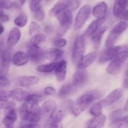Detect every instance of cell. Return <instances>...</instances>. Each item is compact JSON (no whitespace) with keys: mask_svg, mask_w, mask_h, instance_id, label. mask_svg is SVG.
Instances as JSON below:
<instances>
[{"mask_svg":"<svg viewBox=\"0 0 128 128\" xmlns=\"http://www.w3.org/2000/svg\"><path fill=\"white\" fill-rule=\"evenodd\" d=\"M101 94L98 90H94L86 92L77 99L71 109V113L74 116L77 117L90 106L101 97Z\"/></svg>","mask_w":128,"mask_h":128,"instance_id":"6da1fadb","label":"cell"},{"mask_svg":"<svg viewBox=\"0 0 128 128\" xmlns=\"http://www.w3.org/2000/svg\"><path fill=\"white\" fill-rule=\"evenodd\" d=\"M20 115L24 121L37 123L41 119L42 112L38 103L24 101L20 109Z\"/></svg>","mask_w":128,"mask_h":128,"instance_id":"7a4b0ae2","label":"cell"},{"mask_svg":"<svg viewBox=\"0 0 128 128\" xmlns=\"http://www.w3.org/2000/svg\"><path fill=\"white\" fill-rule=\"evenodd\" d=\"M128 58V50H120L118 55L111 60L108 66L106 71L110 76H117L121 72L124 64Z\"/></svg>","mask_w":128,"mask_h":128,"instance_id":"3957f363","label":"cell"},{"mask_svg":"<svg viewBox=\"0 0 128 128\" xmlns=\"http://www.w3.org/2000/svg\"><path fill=\"white\" fill-rule=\"evenodd\" d=\"M56 19L60 23V26L57 31V35L60 37L64 36L72 24V11L68 8L56 16Z\"/></svg>","mask_w":128,"mask_h":128,"instance_id":"277c9868","label":"cell"},{"mask_svg":"<svg viewBox=\"0 0 128 128\" xmlns=\"http://www.w3.org/2000/svg\"><path fill=\"white\" fill-rule=\"evenodd\" d=\"M74 102L72 99H66L61 102L50 117L51 122H61L71 110Z\"/></svg>","mask_w":128,"mask_h":128,"instance_id":"5b68a950","label":"cell"},{"mask_svg":"<svg viewBox=\"0 0 128 128\" xmlns=\"http://www.w3.org/2000/svg\"><path fill=\"white\" fill-rule=\"evenodd\" d=\"M86 35H78L74 42L72 54V62L77 66L78 63L84 56L86 49Z\"/></svg>","mask_w":128,"mask_h":128,"instance_id":"8992f818","label":"cell"},{"mask_svg":"<svg viewBox=\"0 0 128 128\" xmlns=\"http://www.w3.org/2000/svg\"><path fill=\"white\" fill-rule=\"evenodd\" d=\"M91 13V6L89 4H85L80 8L76 16L74 28L76 31L80 30L87 20Z\"/></svg>","mask_w":128,"mask_h":128,"instance_id":"52a82bcc","label":"cell"},{"mask_svg":"<svg viewBox=\"0 0 128 128\" xmlns=\"http://www.w3.org/2000/svg\"><path fill=\"white\" fill-rule=\"evenodd\" d=\"M12 60V52L10 48L3 49L0 54V75L6 76L9 72Z\"/></svg>","mask_w":128,"mask_h":128,"instance_id":"ba28073f","label":"cell"},{"mask_svg":"<svg viewBox=\"0 0 128 128\" xmlns=\"http://www.w3.org/2000/svg\"><path fill=\"white\" fill-rule=\"evenodd\" d=\"M27 54L29 60L34 64H39L45 58V51L40 46H28Z\"/></svg>","mask_w":128,"mask_h":128,"instance_id":"9c48e42d","label":"cell"},{"mask_svg":"<svg viewBox=\"0 0 128 128\" xmlns=\"http://www.w3.org/2000/svg\"><path fill=\"white\" fill-rule=\"evenodd\" d=\"M124 93V90L122 88H116L110 92L108 96L100 100V102L101 103L103 108H106V107L110 106L112 105L113 104L118 101L119 99L122 97L123 94Z\"/></svg>","mask_w":128,"mask_h":128,"instance_id":"30bf717a","label":"cell"},{"mask_svg":"<svg viewBox=\"0 0 128 128\" xmlns=\"http://www.w3.org/2000/svg\"><path fill=\"white\" fill-rule=\"evenodd\" d=\"M122 47L120 46H113L112 47L107 48L100 54L99 62L100 64H104L111 61L118 55Z\"/></svg>","mask_w":128,"mask_h":128,"instance_id":"8fae6325","label":"cell"},{"mask_svg":"<svg viewBox=\"0 0 128 128\" xmlns=\"http://www.w3.org/2000/svg\"><path fill=\"white\" fill-rule=\"evenodd\" d=\"M4 117L2 122L6 128H10L14 124L17 120V114L14 107H10L4 109Z\"/></svg>","mask_w":128,"mask_h":128,"instance_id":"7c38bea8","label":"cell"},{"mask_svg":"<svg viewBox=\"0 0 128 128\" xmlns=\"http://www.w3.org/2000/svg\"><path fill=\"white\" fill-rule=\"evenodd\" d=\"M39 77L32 76H20L16 79L15 83L17 86L24 87H29L37 84L39 82Z\"/></svg>","mask_w":128,"mask_h":128,"instance_id":"4fadbf2b","label":"cell"},{"mask_svg":"<svg viewBox=\"0 0 128 128\" xmlns=\"http://www.w3.org/2000/svg\"><path fill=\"white\" fill-rule=\"evenodd\" d=\"M97 56H98V52L96 51L91 52L84 55L76 67L78 69H86L96 60Z\"/></svg>","mask_w":128,"mask_h":128,"instance_id":"5bb4252c","label":"cell"},{"mask_svg":"<svg viewBox=\"0 0 128 128\" xmlns=\"http://www.w3.org/2000/svg\"><path fill=\"white\" fill-rule=\"evenodd\" d=\"M88 77L87 71L85 69L77 68L72 77V85L75 87L82 86L86 82Z\"/></svg>","mask_w":128,"mask_h":128,"instance_id":"9a60e30c","label":"cell"},{"mask_svg":"<svg viewBox=\"0 0 128 128\" xmlns=\"http://www.w3.org/2000/svg\"><path fill=\"white\" fill-rule=\"evenodd\" d=\"M22 36V33L20 29L17 27H14L10 31L7 37V46L10 48L15 46L20 41Z\"/></svg>","mask_w":128,"mask_h":128,"instance_id":"2e32d148","label":"cell"},{"mask_svg":"<svg viewBox=\"0 0 128 128\" xmlns=\"http://www.w3.org/2000/svg\"><path fill=\"white\" fill-rule=\"evenodd\" d=\"M71 2L72 0H59L50 10V14L52 16H56L60 13L69 8Z\"/></svg>","mask_w":128,"mask_h":128,"instance_id":"e0dca14e","label":"cell"},{"mask_svg":"<svg viewBox=\"0 0 128 128\" xmlns=\"http://www.w3.org/2000/svg\"><path fill=\"white\" fill-rule=\"evenodd\" d=\"M106 17L107 15H106L102 18H96V20L92 21L87 26L86 32H85V35L87 36H92L96 31L99 29L100 27H102V25L106 20Z\"/></svg>","mask_w":128,"mask_h":128,"instance_id":"ac0fdd59","label":"cell"},{"mask_svg":"<svg viewBox=\"0 0 128 128\" xmlns=\"http://www.w3.org/2000/svg\"><path fill=\"white\" fill-rule=\"evenodd\" d=\"M67 62L62 60L58 62L57 66L55 70V74L58 82H62L66 79L67 76Z\"/></svg>","mask_w":128,"mask_h":128,"instance_id":"d6986e66","label":"cell"},{"mask_svg":"<svg viewBox=\"0 0 128 128\" xmlns=\"http://www.w3.org/2000/svg\"><path fill=\"white\" fill-rule=\"evenodd\" d=\"M65 52L61 48H50L45 51V58L53 62L62 59L64 56Z\"/></svg>","mask_w":128,"mask_h":128,"instance_id":"ffe728a7","label":"cell"},{"mask_svg":"<svg viewBox=\"0 0 128 128\" xmlns=\"http://www.w3.org/2000/svg\"><path fill=\"white\" fill-rule=\"evenodd\" d=\"M29 60L27 53L24 52L19 51L16 52L12 58V62L15 66L22 67L25 66Z\"/></svg>","mask_w":128,"mask_h":128,"instance_id":"44dd1931","label":"cell"},{"mask_svg":"<svg viewBox=\"0 0 128 128\" xmlns=\"http://www.w3.org/2000/svg\"><path fill=\"white\" fill-rule=\"evenodd\" d=\"M108 26H102L99 29L95 32L94 34L91 36V40L94 44V46L96 49H98L101 44L102 40L104 34L108 30Z\"/></svg>","mask_w":128,"mask_h":128,"instance_id":"7402d4cb","label":"cell"},{"mask_svg":"<svg viewBox=\"0 0 128 128\" xmlns=\"http://www.w3.org/2000/svg\"><path fill=\"white\" fill-rule=\"evenodd\" d=\"M30 93L21 88H15L10 90V99L16 102L24 101Z\"/></svg>","mask_w":128,"mask_h":128,"instance_id":"603a6c76","label":"cell"},{"mask_svg":"<svg viewBox=\"0 0 128 128\" xmlns=\"http://www.w3.org/2000/svg\"><path fill=\"white\" fill-rule=\"evenodd\" d=\"M56 106H57L55 100L53 99H48L44 102V103L42 106V112L44 115L49 116L50 118L51 116L56 109Z\"/></svg>","mask_w":128,"mask_h":128,"instance_id":"cb8c5ba5","label":"cell"},{"mask_svg":"<svg viewBox=\"0 0 128 128\" xmlns=\"http://www.w3.org/2000/svg\"><path fill=\"white\" fill-rule=\"evenodd\" d=\"M108 6L104 2H102L96 4L92 11V14L96 18H102L106 15Z\"/></svg>","mask_w":128,"mask_h":128,"instance_id":"d4e9b609","label":"cell"},{"mask_svg":"<svg viewBox=\"0 0 128 128\" xmlns=\"http://www.w3.org/2000/svg\"><path fill=\"white\" fill-rule=\"evenodd\" d=\"M106 122V116L104 114L94 117L88 122L87 128H103Z\"/></svg>","mask_w":128,"mask_h":128,"instance_id":"484cf974","label":"cell"},{"mask_svg":"<svg viewBox=\"0 0 128 128\" xmlns=\"http://www.w3.org/2000/svg\"><path fill=\"white\" fill-rule=\"evenodd\" d=\"M126 8V0H115L113 7V14L116 18H119Z\"/></svg>","mask_w":128,"mask_h":128,"instance_id":"4316f807","label":"cell"},{"mask_svg":"<svg viewBox=\"0 0 128 128\" xmlns=\"http://www.w3.org/2000/svg\"><path fill=\"white\" fill-rule=\"evenodd\" d=\"M109 126L112 128H128V116L112 120Z\"/></svg>","mask_w":128,"mask_h":128,"instance_id":"83f0119b","label":"cell"},{"mask_svg":"<svg viewBox=\"0 0 128 128\" xmlns=\"http://www.w3.org/2000/svg\"><path fill=\"white\" fill-rule=\"evenodd\" d=\"M75 88L76 87L72 85V84H66L62 86L60 89L59 90L58 96L59 98H62V99L67 98L69 95L73 93Z\"/></svg>","mask_w":128,"mask_h":128,"instance_id":"f1b7e54d","label":"cell"},{"mask_svg":"<svg viewBox=\"0 0 128 128\" xmlns=\"http://www.w3.org/2000/svg\"><path fill=\"white\" fill-rule=\"evenodd\" d=\"M57 64L58 62H52L50 64L40 65L38 66L36 70L38 72H41V73H50L55 70Z\"/></svg>","mask_w":128,"mask_h":128,"instance_id":"f546056e","label":"cell"},{"mask_svg":"<svg viewBox=\"0 0 128 128\" xmlns=\"http://www.w3.org/2000/svg\"><path fill=\"white\" fill-rule=\"evenodd\" d=\"M128 28V23L126 21H121L119 23H118L113 28L110 32L118 36H120V35L123 32H125Z\"/></svg>","mask_w":128,"mask_h":128,"instance_id":"4dcf8cb0","label":"cell"},{"mask_svg":"<svg viewBox=\"0 0 128 128\" xmlns=\"http://www.w3.org/2000/svg\"><path fill=\"white\" fill-rule=\"evenodd\" d=\"M46 40V36L44 34H37L34 35L28 44V46H40Z\"/></svg>","mask_w":128,"mask_h":128,"instance_id":"1f68e13d","label":"cell"},{"mask_svg":"<svg viewBox=\"0 0 128 128\" xmlns=\"http://www.w3.org/2000/svg\"><path fill=\"white\" fill-rule=\"evenodd\" d=\"M102 106L100 102H96L89 109V113L94 117H98L102 114Z\"/></svg>","mask_w":128,"mask_h":128,"instance_id":"d6a6232c","label":"cell"},{"mask_svg":"<svg viewBox=\"0 0 128 128\" xmlns=\"http://www.w3.org/2000/svg\"><path fill=\"white\" fill-rule=\"evenodd\" d=\"M27 22H28V18L24 14H20L14 20V24L19 28H22L26 26Z\"/></svg>","mask_w":128,"mask_h":128,"instance_id":"836d02e7","label":"cell"},{"mask_svg":"<svg viewBox=\"0 0 128 128\" xmlns=\"http://www.w3.org/2000/svg\"><path fill=\"white\" fill-rule=\"evenodd\" d=\"M44 99L42 95L36 94H30L24 101L32 102H40Z\"/></svg>","mask_w":128,"mask_h":128,"instance_id":"e575fe53","label":"cell"},{"mask_svg":"<svg viewBox=\"0 0 128 128\" xmlns=\"http://www.w3.org/2000/svg\"><path fill=\"white\" fill-rule=\"evenodd\" d=\"M35 12V18L38 22H43L45 18V13L41 6L39 7Z\"/></svg>","mask_w":128,"mask_h":128,"instance_id":"d590c367","label":"cell"},{"mask_svg":"<svg viewBox=\"0 0 128 128\" xmlns=\"http://www.w3.org/2000/svg\"><path fill=\"white\" fill-rule=\"evenodd\" d=\"M40 26L38 23L35 22H32L29 26V34L30 35H35L38 34Z\"/></svg>","mask_w":128,"mask_h":128,"instance_id":"8d00e7d4","label":"cell"},{"mask_svg":"<svg viewBox=\"0 0 128 128\" xmlns=\"http://www.w3.org/2000/svg\"><path fill=\"white\" fill-rule=\"evenodd\" d=\"M13 6V3L11 0H0V9L10 10Z\"/></svg>","mask_w":128,"mask_h":128,"instance_id":"74e56055","label":"cell"},{"mask_svg":"<svg viewBox=\"0 0 128 128\" xmlns=\"http://www.w3.org/2000/svg\"><path fill=\"white\" fill-rule=\"evenodd\" d=\"M10 85V80L6 76L0 75V90L4 89Z\"/></svg>","mask_w":128,"mask_h":128,"instance_id":"f35d334b","label":"cell"},{"mask_svg":"<svg viewBox=\"0 0 128 128\" xmlns=\"http://www.w3.org/2000/svg\"><path fill=\"white\" fill-rule=\"evenodd\" d=\"M67 40L64 38H57L53 42V45L55 48H62L67 45Z\"/></svg>","mask_w":128,"mask_h":128,"instance_id":"ab89813d","label":"cell"},{"mask_svg":"<svg viewBox=\"0 0 128 128\" xmlns=\"http://www.w3.org/2000/svg\"><path fill=\"white\" fill-rule=\"evenodd\" d=\"M15 106V102L12 101V100H0V110H1V109H4L7 108H10V107Z\"/></svg>","mask_w":128,"mask_h":128,"instance_id":"60d3db41","label":"cell"},{"mask_svg":"<svg viewBox=\"0 0 128 128\" xmlns=\"http://www.w3.org/2000/svg\"><path fill=\"white\" fill-rule=\"evenodd\" d=\"M10 99V90H0V100H6Z\"/></svg>","mask_w":128,"mask_h":128,"instance_id":"b9f144b4","label":"cell"},{"mask_svg":"<svg viewBox=\"0 0 128 128\" xmlns=\"http://www.w3.org/2000/svg\"><path fill=\"white\" fill-rule=\"evenodd\" d=\"M42 0H31L30 8L32 12H35L40 6V3Z\"/></svg>","mask_w":128,"mask_h":128,"instance_id":"7bdbcfd3","label":"cell"},{"mask_svg":"<svg viewBox=\"0 0 128 128\" xmlns=\"http://www.w3.org/2000/svg\"><path fill=\"white\" fill-rule=\"evenodd\" d=\"M81 2H82V0H72L69 9L71 11H74L77 10V8L79 7V6L80 5Z\"/></svg>","mask_w":128,"mask_h":128,"instance_id":"ee69618b","label":"cell"},{"mask_svg":"<svg viewBox=\"0 0 128 128\" xmlns=\"http://www.w3.org/2000/svg\"><path fill=\"white\" fill-rule=\"evenodd\" d=\"M44 93H45V94L47 95V96H54L56 94V90L54 87L48 86V87H46L45 88Z\"/></svg>","mask_w":128,"mask_h":128,"instance_id":"f6af8a7d","label":"cell"},{"mask_svg":"<svg viewBox=\"0 0 128 128\" xmlns=\"http://www.w3.org/2000/svg\"><path fill=\"white\" fill-rule=\"evenodd\" d=\"M122 112H123L121 109H118V110L112 112L110 114V119L114 120V119H117V118H120V116H121V114H122Z\"/></svg>","mask_w":128,"mask_h":128,"instance_id":"bcb514c9","label":"cell"},{"mask_svg":"<svg viewBox=\"0 0 128 128\" xmlns=\"http://www.w3.org/2000/svg\"><path fill=\"white\" fill-rule=\"evenodd\" d=\"M10 20L9 16L6 14L2 9H0V21L2 22H8Z\"/></svg>","mask_w":128,"mask_h":128,"instance_id":"7dc6e473","label":"cell"},{"mask_svg":"<svg viewBox=\"0 0 128 128\" xmlns=\"http://www.w3.org/2000/svg\"><path fill=\"white\" fill-rule=\"evenodd\" d=\"M122 87L124 88H128V68L126 69L125 74L122 81Z\"/></svg>","mask_w":128,"mask_h":128,"instance_id":"c3c4849f","label":"cell"},{"mask_svg":"<svg viewBox=\"0 0 128 128\" xmlns=\"http://www.w3.org/2000/svg\"><path fill=\"white\" fill-rule=\"evenodd\" d=\"M20 128H40V126L37 123H30V124L23 126Z\"/></svg>","mask_w":128,"mask_h":128,"instance_id":"681fc988","label":"cell"},{"mask_svg":"<svg viewBox=\"0 0 128 128\" xmlns=\"http://www.w3.org/2000/svg\"><path fill=\"white\" fill-rule=\"evenodd\" d=\"M49 128H63L61 122H51Z\"/></svg>","mask_w":128,"mask_h":128,"instance_id":"f907efd6","label":"cell"},{"mask_svg":"<svg viewBox=\"0 0 128 128\" xmlns=\"http://www.w3.org/2000/svg\"><path fill=\"white\" fill-rule=\"evenodd\" d=\"M119 18L124 20L126 22H128V9H126L123 12V13H122Z\"/></svg>","mask_w":128,"mask_h":128,"instance_id":"816d5d0a","label":"cell"},{"mask_svg":"<svg viewBox=\"0 0 128 128\" xmlns=\"http://www.w3.org/2000/svg\"><path fill=\"white\" fill-rule=\"evenodd\" d=\"M4 32V26H3V24H2V23L0 22V35H2Z\"/></svg>","mask_w":128,"mask_h":128,"instance_id":"f5cc1de1","label":"cell"},{"mask_svg":"<svg viewBox=\"0 0 128 128\" xmlns=\"http://www.w3.org/2000/svg\"><path fill=\"white\" fill-rule=\"evenodd\" d=\"M124 112H128V99L126 101L125 104H124Z\"/></svg>","mask_w":128,"mask_h":128,"instance_id":"db71d44e","label":"cell"},{"mask_svg":"<svg viewBox=\"0 0 128 128\" xmlns=\"http://www.w3.org/2000/svg\"><path fill=\"white\" fill-rule=\"evenodd\" d=\"M26 1L27 0H19L20 3V4H22V5H23V4H25V3Z\"/></svg>","mask_w":128,"mask_h":128,"instance_id":"11a10c76","label":"cell"},{"mask_svg":"<svg viewBox=\"0 0 128 128\" xmlns=\"http://www.w3.org/2000/svg\"><path fill=\"white\" fill-rule=\"evenodd\" d=\"M126 4H127V7H128V0H126Z\"/></svg>","mask_w":128,"mask_h":128,"instance_id":"9f6ffc18","label":"cell"},{"mask_svg":"<svg viewBox=\"0 0 128 128\" xmlns=\"http://www.w3.org/2000/svg\"><path fill=\"white\" fill-rule=\"evenodd\" d=\"M128 68V64H127V66H126V69Z\"/></svg>","mask_w":128,"mask_h":128,"instance_id":"6f0895ef","label":"cell"},{"mask_svg":"<svg viewBox=\"0 0 128 128\" xmlns=\"http://www.w3.org/2000/svg\"><path fill=\"white\" fill-rule=\"evenodd\" d=\"M12 128V127H10V128Z\"/></svg>","mask_w":128,"mask_h":128,"instance_id":"680465c9","label":"cell"}]
</instances>
